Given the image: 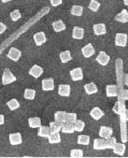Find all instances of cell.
Listing matches in <instances>:
<instances>
[{"label": "cell", "mask_w": 128, "mask_h": 158, "mask_svg": "<svg viewBox=\"0 0 128 158\" xmlns=\"http://www.w3.org/2000/svg\"><path fill=\"white\" fill-rule=\"evenodd\" d=\"M42 88L44 91H51L54 89V81L53 79H44L42 81Z\"/></svg>", "instance_id": "cell-6"}, {"label": "cell", "mask_w": 128, "mask_h": 158, "mask_svg": "<svg viewBox=\"0 0 128 158\" xmlns=\"http://www.w3.org/2000/svg\"><path fill=\"white\" fill-rule=\"evenodd\" d=\"M84 89L85 91L88 95H92V94H95L97 92V87L95 83H88V84H85L84 86Z\"/></svg>", "instance_id": "cell-19"}, {"label": "cell", "mask_w": 128, "mask_h": 158, "mask_svg": "<svg viewBox=\"0 0 128 158\" xmlns=\"http://www.w3.org/2000/svg\"><path fill=\"white\" fill-rule=\"evenodd\" d=\"M104 115L103 111L100 108L95 107L91 111H90V116L95 119V120H99L102 116Z\"/></svg>", "instance_id": "cell-16"}, {"label": "cell", "mask_w": 128, "mask_h": 158, "mask_svg": "<svg viewBox=\"0 0 128 158\" xmlns=\"http://www.w3.org/2000/svg\"><path fill=\"white\" fill-rule=\"evenodd\" d=\"M71 157H82L83 156V151L81 149H72L70 153Z\"/></svg>", "instance_id": "cell-37"}, {"label": "cell", "mask_w": 128, "mask_h": 158, "mask_svg": "<svg viewBox=\"0 0 128 158\" xmlns=\"http://www.w3.org/2000/svg\"><path fill=\"white\" fill-rule=\"evenodd\" d=\"M10 139V143L12 145H19L22 143V138H21V134L19 133H12L9 136Z\"/></svg>", "instance_id": "cell-7"}, {"label": "cell", "mask_w": 128, "mask_h": 158, "mask_svg": "<svg viewBox=\"0 0 128 158\" xmlns=\"http://www.w3.org/2000/svg\"><path fill=\"white\" fill-rule=\"evenodd\" d=\"M109 59H110L109 56L108 54H106V52H104V51H100L98 56L96 57V61L102 65L108 64Z\"/></svg>", "instance_id": "cell-3"}, {"label": "cell", "mask_w": 128, "mask_h": 158, "mask_svg": "<svg viewBox=\"0 0 128 158\" xmlns=\"http://www.w3.org/2000/svg\"><path fill=\"white\" fill-rule=\"evenodd\" d=\"M124 4H125L126 6H128V0H124Z\"/></svg>", "instance_id": "cell-46"}, {"label": "cell", "mask_w": 128, "mask_h": 158, "mask_svg": "<svg viewBox=\"0 0 128 158\" xmlns=\"http://www.w3.org/2000/svg\"><path fill=\"white\" fill-rule=\"evenodd\" d=\"M124 82H125V85L128 87V74H126V75L125 76V81H124Z\"/></svg>", "instance_id": "cell-43"}, {"label": "cell", "mask_w": 128, "mask_h": 158, "mask_svg": "<svg viewBox=\"0 0 128 158\" xmlns=\"http://www.w3.org/2000/svg\"><path fill=\"white\" fill-rule=\"evenodd\" d=\"M113 133V130L112 128L108 127H101L100 128V132H99V135L102 137V138H104V139H107L110 137Z\"/></svg>", "instance_id": "cell-10"}, {"label": "cell", "mask_w": 128, "mask_h": 158, "mask_svg": "<svg viewBox=\"0 0 128 158\" xmlns=\"http://www.w3.org/2000/svg\"><path fill=\"white\" fill-rule=\"evenodd\" d=\"M94 148L96 150H103L106 148L105 140L102 139H96L94 141Z\"/></svg>", "instance_id": "cell-21"}, {"label": "cell", "mask_w": 128, "mask_h": 158, "mask_svg": "<svg viewBox=\"0 0 128 158\" xmlns=\"http://www.w3.org/2000/svg\"><path fill=\"white\" fill-rule=\"evenodd\" d=\"M71 93L70 85L61 84L58 88V94L61 96H69Z\"/></svg>", "instance_id": "cell-14"}, {"label": "cell", "mask_w": 128, "mask_h": 158, "mask_svg": "<svg viewBox=\"0 0 128 158\" xmlns=\"http://www.w3.org/2000/svg\"><path fill=\"white\" fill-rule=\"evenodd\" d=\"M106 95L108 97H114L118 95V89L116 85H108L106 87Z\"/></svg>", "instance_id": "cell-18"}, {"label": "cell", "mask_w": 128, "mask_h": 158, "mask_svg": "<svg viewBox=\"0 0 128 158\" xmlns=\"http://www.w3.org/2000/svg\"><path fill=\"white\" fill-rule=\"evenodd\" d=\"M115 20L121 22V23H126L128 22V12L127 10L123 9L121 13L117 14L115 16Z\"/></svg>", "instance_id": "cell-11"}, {"label": "cell", "mask_w": 128, "mask_h": 158, "mask_svg": "<svg viewBox=\"0 0 128 158\" xmlns=\"http://www.w3.org/2000/svg\"><path fill=\"white\" fill-rule=\"evenodd\" d=\"M3 3H7V2H10V1H12V0H1Z\"/></svg>", "instance_id": "cell-45"}, {"label": "cell", "mask_w": 128, "mask_h": 158, "mask_svg": "<svg viewBox=\"0 0 128 158\" xmlns=\"http://www.w3.org/2000/svg\"><path fill=\"white\" fill-rule=\"evenodd\" d=\"M50 133H51V131H50V127H40L39 128V131H38V135L40 137H43V138H48L49 137V135H50Z\"/></svg>", "instance_id": "cell-23"}, {"label": "cell", "mask_w": 128, "mask_h": 158, "mask_svg": "<svg viewBox=\"0 0 128 158\" xmlns=\"http://www.w3.org/2000/svg\"><path fill=\"white\" fill-rule=\"evenodd\" d=\"M6 26L5 25L4 23L0 22V34H3L4 32L6 31Z\"/></svg>", "instance_id": "cell-40"}, {"label": "cell", "mask_w": 128, "mask_h": 158, "mask_svg": "<svg viewBox=\"0 0 128 158\" xmlns=\"http://www.w3.org/2000/svg\"><path fill=\"white\" fill-rule=\"evenodd\" d=\"M81 51H82V54H83V56L85 57H92L95 54V49H94V47L92 46L91 44H89L86 46H84Z\"/></svg>", "instance_id": "cell-12"}, {"label": "cell", "mask_w": 128, "mask_h": 158, "mask_svg": "<svg viewBox=\"0 0 128 158\" xmlns=\"http://www.w3.org/2000/svg\"><path fill=\"white\" fill-rule=\"evenodd\" d=\"M52 27H53L54 31L56 32H61L65 29V25H64V23L62 20L55 21V22L52 24Z\"/></svg>", "instance_id": "cell-24"}, {"label": "cell", "mask_w": 128, "mask_h": 158, "mask_svg": "<svg viewBox=\"0 0 128 158\" xmlns=\"http://www.w3.org/2000/svg\"><path fill=\"white\" fill-rule=\"evenodd\" d=\"M43 70L42 67H40L37 64H35L33 65V67L29 71V74L33 76L34 78H39L40 76L43 74Z\"/></svg>", "instance_id": "cell-15"}, {"label": "cell", "mask_w": 128, "mask_h": 158, "mask_svg": "<svg viewBox=\"0 0 128 158\" xmlns=\"http://www.w3.org/2000/svg\"><path fill=\"white\" fill-rule=\"evenodd\" d=\"M100 6H101L100 3L97 2L96 0H91V1H90L89 6L90 10H92L93 12H97Z\"/></svg>", "instance_id": "cell-36"}, {"label": "cell", "mask_w": 128, "mask_h": 158, "mask_svg": "<svg viewBox=\"0 0 128 158\" xmlns=\"http://www.w3.org/2000/svg\"><path fill=\"white\" fill-rule=\"evenodd\" d=\"M94 29V33L96 35H106V27L103 23H99V24H96L93 27Z\"/></svg>", "instance_id": "cell-8"}, {"label": "cell", "mask_w": 128, "mask_h": 158, "mask_svg": "<svg viewBox=\"0 0 128 158\" xmlns=\"http://www.w3.org/2000/svg\"><path fill=\"white\" fill-rule=\"evenodd\" d=\"M49 142L51 144H55V143H59L61 141V137L58 133H51L49 137Z\"/></svg>", "instance_id": "cell-22"}, {"label": "cell", "mask_w": 128, "mask_h": 158, "mask_svg": "<svg viewBox=\"0 0 128 158\" xmlns=\"http://www.w3.org/2000/svg\"><path fill=\"white\" fill-rule=\"evenodd\" d=\"M34 40L35 42V44L37 46L43 44L44 43H46V36L43 32H39L36 33L35 35H34Z\"/></svg>", "instance_id": "cell-13"}, {"label": "cell", "mask_w": 128, "mask_h": 158, "mask_svg": "<svg viewBox=\"0 0 128 158\" xmlns=\"http://www.w3.org/2000/svg\"><path fill=\"white\" fill-rule=\"evenodd\" d=\"M125 117H126V120L128 121V110L125 111Z\"/></svg>", "instance_id": "cell-44"}, {"label": "cell", "mask_w": 128, "mask_h": 158, "mask_svg": "<svg viewBox=\"0 0 128 158\" xmlns=\"http://www.w3.org/2000/svg\"><path fill=\"white\" fill-rule=\"evenodd\" d=\"M115 44L117 46H119V47L126 46V44H127V35L126 34H120V33L117 34L116 35Z\"/></svg>", "instance_id": "cell-2"}, {"label": "cell", "mask_w": 128, "mask_h": 158, "mask_svg": "<svg viewBox=\"0 0 128 158\" xmlns=\"http://www.w3.org/2000/svg\"><path fill=\"white\" fill-rule=\"evenodd\" d=\"M20 56H21V52L16 48H11L7 55V57L12 59L13 61H18Z\"/></svg>", "instance_id": "cell-5"}, {"label": "cell", "mask_w": 128, "mask_h": 158, "mask_svg": "<svg viewBox=\"0 0 128 158\" xmlns=\"http://www.w3.org/2000/svg\"><path fill=\"white\" fill-rule=\"evenodd\" d=\"M65 112L64 111H58L55 113V121L60 124L65 122Z\"/></svg>", "instance_id": "cell-29"}, {"label": "cell", "mask_w": 128, "mask_h": 158, "mask_svg": "<svg viewBox=\"0 0 128 158\" xmlns=\"http://www.w3.org/2000/svg\"><path fill=\"white\" fill-rule=\"evenodd\" d=\"M60 59H61V62L62 63H67L68 61H70L72 59V56H71V53L69 51H64L63 52L60 53Z\"/></svg>", "instance_id": "cell-25"}, {"label": "cell", "mask_w": 128, "mask_h": 158, "mask_svg": "<svg viewBox=\"0 0 128 158\" xmlns=\"http://www.w3.org/2000/svg\"><path fill=\"white\" fill-rule=\"evenodd\" d=\"M35 96V90L34 89H27L25 90V94H24V97L27 100H33Z\"/></svg>", "instance_id": "cell-31"}, {"label": "cell", "mask_w": 128, "mask_h": 158, "mask_svg": "<svg viewBox=\"0 0 128 158\" xmlns=\"http://www.w3.org/2000/svg\"><path fill=\"white\" fill-rule=\"evenodd\" d=\"M72 37L74 39H82L84 37V29L82 27H74L72 30Z\"/></svg>", "instance_id": "cell-20"}, {"label": "cell", "mask_w": 128, "mask_h": 158, "mask_svg": "<svg viewBox=\"0 0 128 158\" xmlns=\"http://www.w3.org/2000/svg\"><path fill=\"white\" fill-rule=\"evenodd\" d=\"M10 15H11V18H12V19H13V21H17L18 19H19L21 18V14L19 13V10H14V11H13V12L11 13Z\"/></svg>", "instance_id": "cell-38"}, {"label": "cell", "mask_w": 128, "mask_h": 158, "mask_svg": "<svg viewBox=\"0 0 128 158\" xmlns=\"http://www.w3.org/2000/svg\"><path fill=\"white\" fill-rule=\"evenodd\" d=\"M61 124L58 122H51L50 123V131L51 133H58L61 131Z\"/></svg>", "instance_id": "cell-26"}, {"label": "cell", "mask_w": 128, "mask_h": 158, "mask_svg": "<svg viewBox=\"0 0 128 158\" xmlns=\"http://www.w3.org/2000/svg\"><path fill=\"white\" fill-rule=\"evenodd\" d=\"M85 127V123L81 120H76L74 122V129L76 132H82Z\"/></svg>", "instance_id": "cell-35"}, {"label": "cell", "mask_w": 128, "mask_h": 158, "mask_svg": "<svg viewBox=\"0 0 128 158\" xmlns=\"http://www.w3.org/2000/svg\"><path fill=\"white\" fill-rule=\"evenodd\" d=\"M61 131L64 133H72L75 129H74V124L73 123H68V122H64L61 124Z\"/></svg>", "instance_id": "cell-9"}, {"label": "cell", "mask_w": 128, "mask_h": 158, "mask_svg": "<svg viewBox=\"0 0 128 158\" xmlns=\"http://www.w3.org/2000/svg\"><path fill=\"white\" fill-rule=\"evenodd\" d=\"M16 80H17V78L13 75L10 70L5 69L3 76H2V84L3 85H8L10 83L16 81Z\"/></svg>", "instance_id": "cell-1"}, {"label": "cell", "mask_w": 128, "mask_h": 158, "mask_svg": "<svg viewBox=\"0 0 128 158\" xmlns=\"http://www.w3.org/2000/svg\"><path fill=\"white\" fill-rule=\"evenodd\" d=\"M105 143H106V148H113L114 146L117 143V140L114 137H109L105 139Z\"/></svg>", "instance_id": "cell-33"}, {"label": "cell", "mask_w": 128, "mask_h": 158, "mask_svg": "<svg viewBox=\"0 0 128 158\" xmlns=\"http://www.w3.org/2000/svg\"><path fill=\"white\" fill-rule=\"evenodd\" d=\"M123 98L125 99V100H128V89L127 90H125L124 92H123Z\"/></svg>", "instance_id": "cell-41"}, {"label": "cell", "mask_w": 128, "mask_h": 158, "mask_svg": "<svg viewBox=\"0 0 128 158\" xmlns=\"http://www.w3.org/2000/svg\"><path fill=\"white\" fill-rule=\"evenodd\" d=\"M50 2H51V6L55 7L58 6L59 5L62 4V0H50Z\"/></svg>", "instance_id": "cell-39"}, {"label": "cell", "mask_w": 128, "mask_h": 158, "mask_svg": "<svg viewBox=\"0 0 128 158\" xmlns=\"http://www.w3.org/2000/svg\"><path fill=\"white\" fill-rule=\"evenodd\" d=\"M112 149L116 155L123 156L126 152V145L124 143H116V145L114 146V148Z\"/></svg>", "instance_id": "cell-17"}, {"label": "cell", "mask_w": 128, "mask_h": 158, "mask_svg": "<svg viewBox=\"0 0 128 158\" xmlns=\"http://www.w3.org/2000/svg\"><path fill=\"white\" fill-rule=\"evenodd\" d=\"M5 123V117L3 115H0V125H3Z\"/></svg>", "instance_id": "cell-42"}, {"label": "cell", "mask_w": 128, "mask_h": 158, "mask_svg": "<svg viewBox=\"0 0 128 158\" xmlns=\"http://www.w3.org/2000/svg\"><path fill=\"white\" fill-rule=\"evenodd\" d=\"M6 104L11 110H14L19 107V102L16 99H12L11 101L8 102Z\"/></svg>", "instance_id": "cell-32"}, {"label": "cell", "mask_w": 128, "mask_h": 158, "mask_svg": "<svg viewBox=\"0 0 128 158\" xmlns=\"http://www.w3.org/2000/svg\"><path fill=\"white\" fill-rule=\"evenodd\" d=\"M77 120V115L76 113H66L65 114V122H68V123H73Z\"/></svg>", "instance_id": "cell-34"}, {"label": "cell", "mask_w": 128, "mask_h": 158, "mask_svg": "<svg viewBox=\"0 0 128 158\" xmlns=\"http://www.w3.org/2000/svg\"><path fill=\"white\" fill-rule=\"evenodd\" d=\"M89 141L90 138L88 135H80L78 138V144H81V145H89Z\"/></svg>", "instance_id": "cell-30"}, {"label": "cell", "mask_w": 128, "mask_h": 158, "mask_svg": "<svg viewBox=\"0 0 128 158\" xmlns=\"http://www.w3.org/2000/svg\"><path fill=\"white\" fill-rule=\"evenodd\" d=\"M28 125L32 128H37L41 127V119L39 118H30L28 119Z\"/></svg>", "instance_id": "cell-27"}, {"label": "cell", "mask_w": 128, "mask_h": 158, "mask_svg": "<svg viewBox=\"0 0 128 158\" xmlns=\"http://www.w3.org/2000/svg\"><path fill=\"white\" fill-rule=\"evenodd\" d=\"M70 75L73 81H81L83 79V73H82L81 68H75V69L72 70L70 72Z\"/></svg>", "instance_id": "cell-4"}, {"label": "cell", "mask_w": 128, "mask_h": 158, "mask_svg": "<svg viewBox=\"0 0 128 158\" xmlns=\"http://www.w3.org/2000/svg\"><path fill=\"white\" fill-rule=\"evenodd\" d=\"M82 12H83V7L81 6H73L71 10V13L75 16H81Z\"/></svg>", "instance_id": "cell-28"}]
</instances>
